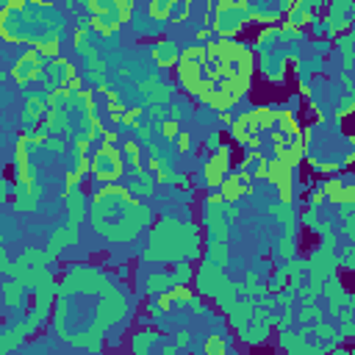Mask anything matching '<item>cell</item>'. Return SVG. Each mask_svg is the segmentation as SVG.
<instances>
[{"label":"cell","instance_id":"2","mask_svg":"<svg viewBox=\"0 0 355 355\" xmlns=\"http://www.w3.org/2000/svg\"><path fill=\"white\" fill-rule=\"evenodd\" d=\"M178 75L180 83L214 111H227L250 89L252 55L241 42L233 39L191 44L180 55Z\"/></svg>","mask_w":355,"mask_h":355},{"label":"cell","instance_id":"1","mask_svg":"<svg viewBox=\"0 0 355 355\" xmlns=\"http://www.w3.org/2000/svg\"><path fill=\"white\" fill-rule=\"evenodd\" d=\"M125 316V297L108 283L100 269L75 266L58 288L55 333L75 347L100 349L103 333Z\"/></svg>","mask_w":355,"mask_h":355},{"label":"cell","instance_id":"9","mask_svg":"<svg viewBox=\"0 0 355 355\" xmlns=\"http://www.w3.org/2000/svg\"><path fill=\"white\" fill-rule=\"evenodd\" d=\"M252 14L244 0H222L214 8V31L219 36H236L244 25H250Z\"/></svg>","mask_w":355,"mask_h":355},{"label":"cell","instance_id":"5","mask_svg":"<svg viewBox=\"0 0 355 355\" xmlns=\"http://www.w3.org/2000/svg\"><path fill=\"white\" fill-rule=\"evenodd\" d=\"M308 161L316 172L324 169H338L355 161V136L341 133L338 114L336 116H322L313 128L305 130V147Z\"/></svg>","mask_w":355,"mask_h":355},{"label":"cell","instance_id":"17","mask_svg":"<svg viewBox=\"0 0 355 355\" xmlns=\"http://www.w3.org/2000/svg\"><path fill=\"white\" fill-rule=\"evenodd\" d=\"M150 53H153V61H155V67H164V69H166V67H175V64L180 61V55H183V53L178 50V44H175V42H169V39H164V42H155Z\"/></svg>","mask_w":355,"mask_h":355},{"label":"cell","instance_id":"13","mask_svg":"<svg viewBox=\"0 0 355 355\" xmlns=\"http://www.w3.org/2000/svg\"><path fill=\"white\" fill-rule=\"evenodd\" d=\"M202 172H205V183L208 186H222V180L230 175V147L222 144L205 164H202Z\"/></svg>","mask_w":355,"mask_h":355},{"label":"cell","instance_id":"12","mask_svg":"<svg viewBox=\"0 0 355 355\" xmlns=\"http://www.w3.org/2000/svg\"><path fill=\"white\" fill-rule=\"evenodd\" d=\"M324 22L330 33H344L355 22V0H330Z\"/></svg>","mask_w":355,"mask_h":355},{"label":"cell","instance_id":"4","mask_svg":"<svg viewBox=\"0 0 355 355\" xmlns=\"http://www.w3.org/2000/svg\"><path fill=\"white\" fill-rule=\"evenodd\" d=\"M150 222V208L122 186L100 189L92 200V227L105 241H133Z\"/></svg>","mask_w":355,"mask_h":355},{"label":"cell","instance_id":"14","mask_svg":"<svg viewBox=\"0 0 355 355\" xmlns=\"http://www.w3.org/2000/svg\"><path fill=\"white\" fill-rule=\"evenodd\" d=\"M225 283V266L214 263V261H205L197 272V288L200 294H216Z\"/></svg>","mask_w":355,"mask_h":355},{"label":"cell","instance_id":"15","mask_svg":"<svg viewBox=\"0 0 355 355\" xmlns=\"http://www.w3.org/2000/svg\"><path fill=\"white\" fill-rule=\"evenodd\" d=\"M336 263H338V258H336V252H333L327 244L316 247V250L311 252V258H308V266H311L319 277H330V275L336 272Z\"/></svg>","mask_w":355,"mask_h":355},{"label":"cell","instance_id":"16","mask_svg":"<svg viewBox=\"0 0 355 355\" xmlns=\"http://www.w3.org/2000/svg\"><path fill=\"white\" fill-rule=\"evenodd\" d=\"M64 205H67V225H80L83 219V211H86V197L80 191V186H72L67 194H64Z\"/></svg>","mask_w":355,"mask_h":355},{"label":"cell","instance_id":"11","mask_svg":"<svg viewBox=\"0 0 355 355\" xmlns=\"http://www.w3.org/2000/svg\"><path fill=\"white\" fill-rule=\"evenodd\" d=\"M44 69H47V55H42V50L33 47V50L22 53V55L14 61L11 75H14V80H17L19 86H28V83L39 80Z\"/></svg>","mask_w":355,"mask_h":355},{"label":"cell","instance_id":"7","mask_svg":"<svg viewBox=\"0 0 355 355\" xmlns=\"http://www.w3.org/2000/svg\"><path fill=\"white\" fill-rule=\"evenodd\" d=\"M300 42H302V33H300V28H291V25L266 28L258 36L255 47L261 55V72L269 83L280 86L286 80L288 61H297V55H300Z\"/></svg>","mask_w":355,"mask_h":355},{"label":"cell","instance_id":"10","mask_svg":"<svg viewBox=\"0 0 355 355\" xmlns=\"http://www.w3.org/2000/svg\"><path fill=\"white\" fill-rule=\"evenodd\" d=\"M122 166H125V158L114 150V144H103L94 158H92V175L103 183H114L122 178Z\"/></svg>","mask_w":355,"mask_h":355},{"label":"cell","instance_id":"8","mask_svg":"<svg viewBox=\"0 0 355 355\" xmlns=\"http://www.w3.org/2000/svg\"><path fill=\"white\" fill-rule=\"evenodd\" d=\"M83 6L89 8L94 28L103 33H116L133 11V0H86Z\"/></svg>","mask_w":355,"mask_h":355},{"label":"cell","instance_id":"21","mask_svg":"<svg viewBox=\"0 0 355 355\" xmlns=\"http://www.w3.org/2000/svg\"><path fill=\"white\" fill-rule=\"evenodd\" d=\"M341 333L355 336V294H349L344 308H341Z\"/></svg>","mask_w":355,"mask_h":355},{"label":"cell","instance_id":"6","mask_svg":"<svg viewBox=\"0 0 355 355\" xmlns=\"http://www.w3.org/2000/svg\"><path fill=\"white\" fill-rule=\"evenodd\" d=\"M200 255V227L189 219H161L144 250L147 261H186Z\"/></svg>","mask_w":355,"mask_h":355},{"label":"cell","instance_id":"18","mask_svg":"<svg viewBox=\"0 0 355 355\" xmlns=\"http://www.w3.org/2000/svg\"><path fill=\"white\" fill-rule=\"evenodd\" d=\"M313 11H316V6H313L311 0H300V3H294V6L288 8V22H286V25H291V28H302L305 22L313 19Z\"/></svg>","mask_w":355,"mask_h":355},{"label":"cell","instance_id":"3","mask_svg":"<svg viewBox=\"0 0 355 355\" xmlns=\"http://www.w3.org/2000/svg\"><path fill=\"white\" fill-rule=\"evenodd\" d=\"M64 31V14L50 0H8L0 11V33L6 44L44 47L58 42Z\"/></svg>","mask_w":355,"mask_h":355},{"label":"cell","instance_id":"20","mask_svg":"<svg viewBox=\"0 0 355 355\" xmlns=\"http://www.w3.org/2000/svg\"><path fill=\"white\" fill-rule=\"evenodd\" d=\"M175 286H178V280H175L172 272H155V275L147 280V291H155V294H164V291H169V288H175Z\"/></svg>","mask_w":355,"mask_h":355},{"label":"cell","instance_id":"19","mask_svg":"<svg viewBox=\"0 0 355 355\" xmlns=\"http://www.w3.org/2000/svg\"><path fill=\"white\" fill-rule=\"evenodd\" d=\"M153 175L150 172H144V169H130V191L133 194H141V197H147V194H153Z\"/></svg>","mask_w":355,"mask_h":355},{"label":"cell","instance_id":"23","mask_svg":"<svg viewBox=\"0 0 355 355\" xmlns=\"http://www.w3.org/2000/svg\"><path fill=\"white\" fill-rule=\"evenodd\" d=\"M172 275H175V280H178V286H183V283H189V277H191V266L186 263V261H180L175 269H172Z\"/></svg>","mask_w":355,"mask_h":355},{"label":"cell","instance_id":"22","mask_svg":"<svg viewBox=\"0 0 355 355\" xmlns=\"http://www.w3.org/2000/svg\"><path fill=\"white\" fill-rule=\"evenodd\" d=\"M155 333H133V349H139V352H147L153 344H155Z\"/></svg>","mask_w":355,"mask_h":355}]
</instances>
